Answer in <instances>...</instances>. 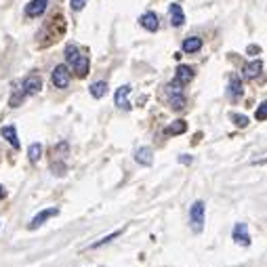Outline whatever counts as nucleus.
<instances>
[{
	"label": "nucleus",
	"instance_id": "f257e3e1",
	"mask_svg": "<svg viewBox=\"0 0 267 267\" xmlns=\"http://www.w3.org/2000/svg\"><path fill=\"white\" fill-rule=\"evenodd\" d=\"M204 217H206V204L202 200H196L189 206V223L196 234H200L204 230Z\"/></svg>",
	"mask_w": 267,
	"mask_h": 267
},
{
	"label": "nucleus",
	"instance_id": "f03ea898",
	"mask_svg": "<svg viewBox=\"0 0 267 267\" xmlns=\"http://www.w3.org/2000/svg\"><path fill=\"white\" fill-rule=\"evenodd\" d=\"M166 95H168V103L173 109H183L185 107V95H183V84H179L173 80L171 84H166Z\"/></svg>",
	"mask_w": 267,
	"mask_h": 267
},
{
	"label": "nucleus",
	"instance_id": "7ed1b4c3",
	"mask_svg": "<svg viewBox=\"0 0 267 267\" xmlns=\"http://www.w3.org/2000/svg\"><path fill=\"white\" fill-rule=\"evenodd\" d=\"M51 80H53V84L57 89H67L69 87V69H67V65H57L53 69V74H51Z\"/></svg>",
	"mask_w": 267,
	"mask_h": 267
},
{
	"label": "nucleus",
	"instance_id": "20e7f679",
	"mask_svg": "<svg viewBox=\"0 0 267 267\" xmlns=\"http://www.w3.org/2000/svg\"><path fill=\"white\" fill-rule=\"evenodd\" d=\"M232 238L236 244H242V246H250V234H248V225L246 223H236Z\"/></svg>",
	"mask_w": 267,
	"mask_h": 267
},
{
	"label": "nucleus",
	"instance_id": "39448f33",
	"mask_svg": "<svg viewBox=\"0 0 267 267\" xmlns=\"http://www.w3.org/2000/svg\"><path fill=\"white\" fill-rule=\"evenodd\" d=\"M59 215V208H45V210H40V213L32 219V223H30V230H38L42 223H47L49 219H53V217H57Z\"/></svg>",
	"mask_w": 267,
	"mask_h": 267
},
{
	"label": "nucleus",
	"instance_id": "423d86ee",
	"mask_svg": "<svg viewBox=\"0 0 267 267\" xmlns=\"http://www.w3.org/2000/svg\"><path fill=\"white\" fill-rule=\"evenodd\" d=\"M47 7H49V0H30V5L25 7V15L27 17H40L42 13H47Z\"/></svg>",
	"mask_w": 267,
	"mask_h": 267
},
{
	"label": "nucleus",
	"instance_id": "0eeeda50",
	"mask_svg": "<svg viewBox=\"0 0 267 267\" xmlns=\"http://www.w3.org/2000/svg\"><path fill=\"white\" fill-rule=\"evenodd\" d=\"M227 97H230L232 101H236V99H240V97H242V80H240V76H236V74L230 76V82H227Z\"/></svg>",
	"mask_w": 267,
	"mask_h": 267
},
{
	"label": "nucleus",
	"instance_id": "6e6552de",
	"mask_svg": "<svg viewBox=\"0 0 267 267\" xmlns=\"http://www.w3.org/2000/svg\"><path fill=\"white\" fill-rule=\"evenodd\" d=\"M40 89H42V78L40 76H27L21 82V91L25 95H36V93H40Z\"/></svg>",
	"mask_w": 267,
	"mask_h": 267
},
{
	"label": "nucleus",
	"instance_id": "1a4fd4ad",
	"mask_svg": "<svg viewBox=\"0 0 267 267\" xmlns=\"http://www.w3.org/2000/svg\"><path fill=\"white\" fill-rule=\"evenodd\" d=\"M139 23H141V27H143V30H147V32H156L158 27H160L158 15H156V13H151V11L143 13V15L139 17Z\"/></svg>",
	"mask_w": 267,
	"mask_h": 267
},
{
	"label": "nucleus",
	"instance_id": "9d476101",
	"mask_svg": "<svg viewBox=\"0 0 267 267\" xmlns=\"http://www.w3.org/2000/svg\"><path fill=\"white\" fill-rule=\"evenodd\" d=\"M129 95H131V87L129 84H124V87H120L114 95V103L120 107V109H131V103H129Z\"/></svg>",
	"mask_w": 267,
	"mask_h": 267
},
{
	"label": "nucleus",
	"instance_id": "9b49d317",
	"mask_svg": "<svg viewBox=\"0 0 267 267\" xmlns=\"http://www.w3.org/2000/svg\"><path fill=\"white\" fill-rule=\"evenodd\" d=\"M168 17H171V23L175 27L185 23V15H183V9H181V5H171V7H168Z\"/></svg>",
	"mask_w": 267,
	"mask_h": 267
},
{
	"label": "nucleus",
	"instance_id": "f8f14e48",
	"mask_svg": "<svg viewBox=\"0 0 267 267\" xmlns=\"http://www.w3.org/2000/svg\"><path fill=\"white\" fill-rule=\"evenodd\" d=\"M261 69H263V61L261 59H252L244 65V78L252 80V78H257L261 74Z\"/></svg>",
	"mask_w": 267,
	"mask_h": 267
},
{
	"label": "nucleus",
	"instance_id": "ddd939ff",
	"mask_svg": "<svg viewBox=\"0 0 267 267\" xmlns=\"http://www.w3.org/2000/svg\"><path fill=\"white\" fill-rule=\"evenodd\" d=\"M135 160L141 164V166H151V162H154V151H151V147H139L135 151Z\"/></svg>",
	"mask_w": 267,
	"mask_h": 267
},
{
	"label": "nucleus",
	"instance_id": "4468645a",
	"mask_svg": "<svg viewBox=\"0 0 267 267\" xmlns=\"http://www.w3.org/2000/svg\"><path fill=\"white\" fill-rule=\"evenodd\" d=\"M192 78H194V69H192L189 65H179V67H177L175 80H177L179 84H187Z\"/></svg>",
	"mask_w": 267,
	"mask_h": 267
},
{
	"label": "nucleus",
	"instance_id": "2eb2a0df",
	"mask_svg": "<svg viewBox=\"0 0 267 267\" xmlns=\"http://www.w3.org/2000/svg\"><path fill=\"white\" fill-rule=\"evenodd\" d=\"M183 53H198L200 49H202V38H198V36H192V38H185L183 40Z\"/></svg>",
	"mask_w": 267,
	"mask_h": 267
},
{
	"label": "nucleus",
	"instance_id": "dca6fc26",
	"mask_svg": "<svg viewBox=\"0 0 267 267\" xmlns=\"http://www.w3.org/2000/svg\"><path fill=\"white\" fill-rule=\"evenodd\" d=\"M72 67H74V72H76V76H80V78H84L89 74V57H84V55H80V57L72 63Z\"/></svg>",
	"mask_w": 267,
	"mask_h": 267
},
{
	"label": "nucleus",
	"instance_id": "f3484780",
	"mask_svg": "<svg viewBox=\"0 0 267 267\" xmlns=\"http://www.w3.org/2000/svg\"><path fill=\"white\" fill-rule=\"evenodd\" d=\"M0 133H3V137L7 139V141H9L13 147L19 149V137H17V129H15V126H5V129L0 131Z\"/></svg>",
	"mask_w": 267,
	"mask_h": 267
},
{
	"label": "nucleus",
	"instance_id": "a211bd4d",
	"mask_svg": "<svg viewBox=\"0 0 267 267\" xmlns=\"http://www.w3.org/2000/svg\"><path fill=\"white\" fill-rule=\"evenodd\" d=\"M187 131V122L185 120H175L173 124H168L164 129V135H181Z\"/></svg>",
	"mask_w": 267,
	"mask_h": 267
},
{
	"label": "nucleus",
	"instance_id": "6ab92c4d",
	"mask_svg": "<svg viewBox=\"0 0 267 267\" xmlns=\"http://www.w3.org/2000/svg\"><path fill=\"white\" fill-rule=\"evenodd\" d=\"M89 91H91V95L95 97V99H101V97H105V93H107V82L105 80L93 82L91 87H89Z\"/></svg>",
	"mask_w": 267,
	"mask_h": 267
},
{
	"label": "nucleus",
	"instance_id": "aec40b11",
	"mask_svg": "<svg viewBox=\"0 0 267 267\" xmlns=\"http://www.w3.org/2000/svg\"><path fill=\"white\" fill-rule=\"evenodd\" d=\"M80 57V51H78V47L76 45H67L65 47V61L69 63V65H72L76 59Z\"/></svg>",
	"mask_w": 267,
	"mask_h": 267
},
{
	"label": "nucleus",
	"instance_id": "412c9836",
	"mask_svg": "<svg viewBox=\"0 0 267 267\" xmlns=\"http://www.w3.org/2000/svg\"><path fill=\"white\" fill-rule=\"evenodd\" d=\"M27 158H30V162H38L42 158V145L40 143H32L30 149H27Z\"/></svg>",
	"mask_w": 267,
	"mask_h": 267
},
{
	"label": "nucleus",
	"instance_id": "4be33fe9",
	"mask_svg": "<svg viewBox=\"0 0 267 267\" xmlns=\"http://www.w3.org/2000/svg\"><path fill=\"white\" fill-rule=\"evenodd\" d=\"M122 234V230H118V232H114V234H109V236H105V238H101L99 242H95V244H91V248H99V246H103V244H109L111 240H116V238Z\"/></svg>",
	"mask_w": 267,
	"mask_h": 267
},
{
	"label": "nucleus",
	"instance_id": "5701e85b",
	"mask_svg": "<svg viewBox=\"0 0 267 267\" xmlns=\"http://www.w3.org/2000/svg\"><path fill=\"white\" fill-rule=\"evenodd\" d=\"M23 97H25V93H23L21 89H17L15 93L11 95V105H13V107H19V105H21V101H23Z\"/></svg>",
	"mask_w": 267,
	"mask_h": 267
},
{
	"label": "nucleus",
	"instance_id": "b1692460",
	"mask_svg": "<svg viewBox=\"0 0 267 267\" xmlns=\"http://www.w3.org/2000/svg\"><path fill=\"white\" fill-rule=\"evenodd\" d=\"M255 118L257 120H267V99L257 107V111H255Z\"/></svg>",
	"mask_w": 267,
	"mask_h": 267
},
{
	"label": "nucleus",
	"instance_id": "393cba45",
	"mask_svg": "<svg viewBox=\"0 0 267 267\" xmlns=\"http://www.w3.org/2000/svg\"><path fill=\"white\" fill-rule=\"evenodd\" d=\"M87 3H89V0H69V7H72V11H82L84 7H87Z\"/></svg>",
	"mask_w": 267,
	"mask_h": 267
},
{
	"label": "nucleus",
	"instance_id": "a878e982",
	"mask_svg": "<svg viewBox=\"0 0 267 267\" xmlns=\"http://www.w3.org/2000/svg\"><path fill=\"white\" fill-rule=\"evenodd\" d=\"M232 120H234L238 126H242V129H244V126H248V118L242 116V114H240V116H238V114H232Z\"/></svg>",
	"mask_w": 267,
	"mask_h": 267
},
{
	"label": "nucleus",
	"instance_id": "bb28decb",
	"mask_svg": "<svg viewBox=\"0 0 267 267\" xmlns=\"http://www.w3.org/2000/svg\"><path fill=\"white\" fill-rule=\"evenodd\" d=\"M246 51H248V55H259V53H261V47H257V45H250Z\"/></svg>",
	"mask_w": 267,
	"mask_h": 267
},
{
	"label": "nucleus",
	"instance_id": "cd10ccee",
	"mask_svg": "<svg viewBox=\"0 0 267 267\" xmlns=\"http://www.w3.org/2000/svg\"><path fill=\"white\" fill-rule=\"evenodd\" d=\"M192 160H194L192 156H181L179 158V162H183V164H192Z\"/></svg>",
	"mask_w": 267,
	"mask_h": 267
},
{
	"label": "nucleus",
	"instance_id": "c85d7f7f",
	"mask_svg": "<svg viewBox=\"0 0 267 267\" xmlns=\"http://www.w3.org/2000/svg\"><path fill=\"white\" fill-rule=\"evenodd\" d=\"M5 196H7V189H5L3 185H0V200H3V198H5Z\"/></svg>",
	"mask_w": 267,
	"mask_h": 267
}]
</instances>
